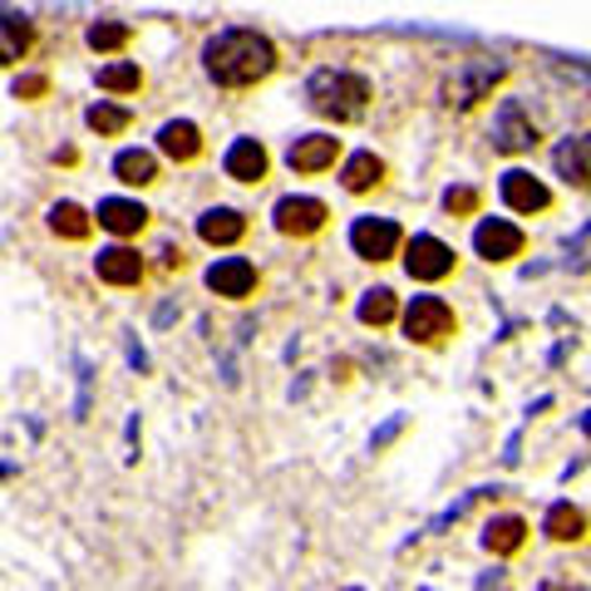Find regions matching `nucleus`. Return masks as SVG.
<instances>
[{"instance_id": "1", "label": "nucleus", "mask_w": 591, "mask_h": 591, "mask_svg": "<svg viewBox=\"0 0 591 591\" xmlns=\"http://www.w3.org/2000/svg\"><path fill=\"white\" fill-rule=\"evenodd\" d=\"M207 74L227 89H247V84L267 79L277 69V50H271L267 35L257 30H222V35L207 45Z\"/></svg>"}, {"instance_id": "2", "label": "nucleus", "mask_w": 591, "mask_h": 591, "mask_svg": "<svg viewBox=\"0 0 591 591\" xmlns=\"http://www.w3.org/2000/svg\"><path fill=\"white\" fill-rule=\"evenodd\" d=\"M311 109L321 114V119H335V123H351L365 114L369 104V79H361V74L351 69H321L311 74Z\"/></svg>"}, {"instance_id": "3", "label": "nucleus", "mask_w": 591, "mask_h": 591, "mask_svg": "<svg viewBox=\"0 0 591 591\" xmlns=\"http://www.w3.org/2000/svg\"><path fill=\"white\" fill-rule=\"evenodd\" d=\"M405 335L415 345H439L443 335H453V311L439 301V296H419L405 311Z\"/></svg>"}, {"instance_id": "4", "label": "nucleus", "mask_w": 591, "mask_h": 591, "mask_svg": "<svg viewBox=\"0 0 591 591\" xmlns=\"http://www.w3.org/2000/svg\"><path fill=\"white\" fill-rule=\"evenodd\" d=\"M503 65H493V60H469L459 74L449 79V104H459V109H473L479 99H488L493 94V84L503 79Z\"/></svg>"}, {"instance_id": "5", "label": "nucleus", "mask_w": 591, "mask_h": 591, "mask_svg": "<svg viewBox=\"0 0 591 591\" xmlns=\"http://www.w3.org/2000/svg\"><path fill=\"white\" fill-rule=\"evenodd\" d=\"M399 241H405L399 237V227L395 222H385V217H361L351 227V247L361 251L365 261H389L399 251Z\"/></svg>"}, {"instance_id": "6", "label": "nucleus", "mask_w": 591, "mask_h": 591, "mask_svg": "<svg viewBox=\"0 0 591 591\" xmlns=\"http://www.w3.org/2000/svg\"><path fill=\"white\" fill-rule=\"evenodd\" d=\"M405 267L415 281H443L453 271V247H443L439 237H415L409 241Z\"/></svg>"}, {"instance_id": "7", "label": "nucleus", "mask_w": 591, "mask_h": 591, "mask_svg": "<svg viewBox=\"0 0 591 591\" xmlns=\"http://www.w3.org/2000/svg\"><path fill=\"white\" fill-rule=\"evenodd\" d=\"M523 241H527L523 232H517L513 222H498V217L483 222V227L473 232V247H479L483 261H513L517 251H523Z\"/></svg>"}, {"instance_id": "8", "label": "nucleus", "mask_w": 591, "mask_h": 591, "mask_svg": "<svg viewBox=\"0 0 591 591\" xmlns=\"http://www.w3.org/2000/svg\"><path fill=\"white\" fill-rule=\"evenodd\" d=\"M277 227L287 232V237H311V232L325 227V203H315V197H281Z\"/></svg>"}, {"instance_id": "9", "label": "nucleus", "mask_w": 591, "mask_h": 591, "mask_svg": "<svg viewBox=\"0 0 591 591\" xmlns=\"http://www.w3.org/2000/svg\"><path fill=\"white\" fill-rule=\"evenodd\" d=\"M503 203H508L513 213H547V207H552V193H547L533 173L513 168V173L503 178Z\"/></svg>"}, {"instance_id": "10", "label": "nucleus", "mask_w": 591, "mask_h": 591, "mask_svg": "<svg viewBox=\"0 0 591 591\" xmlns=\"http://www.w3.org/2000/svg\"><path fill=\"white\" fill-rule=\"evenodd\" d=\"M341 158V139H325V133H311V139H296L287 163L296 173H325V168Z\"/></svg>"}, {"instance_id": "11", "label": "nucleus", "mask_w": 591, "mask_h": 591, "mask_svg": "<svg viewBox=\"0 0 591 591\" xmlns=\"http://www.w3.org/2000/svg\"><path fill=\"white\" fill-rule=\"evenodd\" d=\"M207 287H213L217 296L241 301V296H251V287H257V267L241 261V257H227V261H217V267L207 271Z\"/></svg>"}, {"instance_id": "12", "label": "nucleus", "mask_w": 591, "mask_h": 591, "mask_svg": "<svg viewBox=\"0 0 591 591\" xmlns=\"http://www.w3.org/2000/svg\"><path fill=\"white\" fill-rule=\"evenodd\" d=\"M227 178H237V183H261V178H267V148L257 139H237L227 148Z\"/></svg>"}, {"instance_id": "13", "label": "nucleus", "mask_w": 591, "mask_h": 591, "mask_svg": "<svg viewBox=\"0 0 591 591\" xmlns=\"http://www.w3.org/2000/svg\"><path fill=\"white\" fill-rule=\"evenodd\" d=\"M493 143L503 148V153H527V148H537V129L523 119V109L508 104V109L498 114V129H493Z\"/></svg>"}, {"instance_id": "14", "label": "nucleus", "mask_w": 591, "mask_h": 591, "mask_svg": "<svg viewBox=\"0 0 591 591\" xmlns=\"http://www.w3.org/2000/svg\"><path fill=\"white\" fill-rule=\"evenodd\" d=\"M552 163H557V173H562L567 183H577V187H587L591 193V133L587 139H567L552 153Z\"/></svg>"}, {"instance_id": "15", "label": "nucleus", "mask_w": 591, "mask_h": 591, "mask_svg": "<svg viewBox=\"0 0 591 591\" xmlns=\"http://www.w3.org/2000/svg\"><path fill=\"white\" fill-rule=\"evenodd\" d=\"M99 277L109 281V287H133V281L143 277V257L133 247H109L99 251Z\"/></svg>"}, {"instance_id": "16", "label": "nucleus", "mask_w": 591, "mask_h": 591, "mask_svg": "<svg viewBox=\"0 0 591 591\" xmlns=\"http://www.w3.org/2000/svg\"><path fill=\"white\" fill-rule=\"evenodd\" d=\"M241 232H247V222L232 207H213V213L197 217V237L213 241V247H232V241H241Z\"/></svg>"}, {"instance_id": "17", "label": "nucleus", "mask_w": 591, "mask_h": 591, "mask_svg": "<svg viewBox=\"0 0 591 591\" xmlns=\"http://www.w3.org/2000/svg\"><path fill=\"white\" fill-rule=\"evenodd\" d=\"M30 40H35L30 20L15 15V10H0V65H15V60L30 50Z\"/></svg>"}, {"instance_id": "18", "label": "nucleus", "mask_w": 591, "mask_h": 591, "mask_svg": "<svg viewBox=\"0 0 591 591\" xmlns=\"http://www.w3.org/2000/svg\"><path fill=\"white\" fill-rule=\"evenodd\" d=\"M148 213L139 203H123V197H109V203H99V227H109L114 237H133V232H143Z\"/></svg>"}, {"instance_id": "19", "label": "nucleus", "mask_w": 591, "mask_h": 591, "mask_svg": "<svg viewBox=\"0 0 591 591\" xmlns=\"http://www.w3.org/2000/svg\"><path fill=\"white\" fill-rule=\"evenodd\" d=\"M483 542H488V552H498V557L523 552V542H527V523H523V517H493L488 533H483Z\"/></svg>"}, {"instance_id": "20", "label": "nucleus", "mask_w": 591, "mask_h": 591, "mask_svg": "<svg viewBox=\"0 0 591 591\" xmlns=\"http://www.w3.org/2000/svg\"><path fill=\"white\" fill-rule=\"evenodd\" d=\"M158 148H163L168 158H178V163H193V158L203 153V139H197L193 123H163V133H158Z\"/></svg>"}, {"instance_id": "21", "label": "nucleus", "mask_w": 591, "mask_h": 591, "mask_svg": "<svg viewBox=\"0 0 591 591\" xmlns=\"http://www.w3.org/2000/svg\"><path fill=\"white\" fill-rule=\"evenodd\" d=\"M114 173H119V183L143 187V183H153V178H158V158L143 153V148H129V153L114 158Z\"/></svg>"}, {"instance_id": "22", "label": "nucleus", "mask_w": 591, "mask_h": 591, "mask_svg": "<svg viewBox=\"0 0 591 591\" xmlns=\"http://www.w3.org/2000/svg\"><path fill=\"white\" fill-rule=\"evenodd\" d=\"M547 537H557V542H582L587 537V513L572 508V503H557V508L547 513Z\"/></svg>"}, {"instance_id": "23", "label": "nucleus", "mask_w": 591, "mask_h": 591, "mask_svg": "<svg viewBox=\"0 0 591 591\" xmlns=\"http://www.w3.org/2000/svg\"><path fill=\"white\" fill-rule=\"evenodd\" d=\"M385 178V163H379L375 153H355L351 163H345V173H341V183H345V193H369V187Z\"/></svg>"}, {"instance_id": "24", "label": "nucleus", "mask_w": 591, "mask_h": 591, "mask_svg": "<svg viewBox=\"0 0 591 591\" xmlns=\"http://www.w3.org/2000/svg\"><path fill=\"white\" fill-rule=\"evenodd\" d=\"M50 227H55L60 237H69V241H84L89 237V213L74 207V203H55L50 207Z\"/></svg>"}, {"instance_id": "25", "label": "nucleus", "mask_w": 591, "mask_h": 591, "mask_svg": "<svg viewBox=\"0 0 591 591\" xmlns=\"http://www.w3.org/2000/svg\"><path fill=\"white\" fill-rule=\"evenodd\" d=\"M395 311H399L395 291H369L365 301H361V321L365 325H389V321H395Z\"/></svg>"}, {"instance_id": "26", "label": "nucleus", "mask_w": 591, "mask_h": 591, "mask_svg": "<svg viewBox=\"0 0 591 591\" xmlns=\"http://www.w3.org/2000/svg\"><path fill=\"white\" fill-rule=\"evenodd\" d=\"M139 84H143L139 65H109V69H99V89H109V94H133Z\"/></svg>"}, {"instance_id": "27", "label": "nucleus", "mask_w": 591, "mask_h": 591, "mask_svg": "<svg viewBox=\"0 0 591 591\" xmlns=\"http://www.w3.org/2000/svg\"><path fill=\"white\" fill-rule=\"evenodd\" d=\"M84 119H89L94 133H123L129 129V109H114V104H94Z\"/></svg>"}, {"instance_id": "28", "label": "nucleus", "mask_w": 591, "mask_h": 591, "mask_svg": "<svg viewBox=\"0 0 591 591\" xmlns=\"http://www.w3.org/2000/svg\"><path fill=\"white\" fill-rule=\"evenodd\" d=\"M123 45H129V25H114V20L89 25V50H123Z\"/></svg>"}, {"instance_id": "29", "label": "nucleus", "mask_w": 591, "mask_h": 591, "mask_svg": "<svg viewBox=\"0 0 591 591\" xmlns=\"http://www.w3.org/2000/svg\"><path fill=\"white\" fill-rule=\"evenodd\" d=\"M443 207L469 217V213H479V193H473V187H449V193H443Z\"/></svg>"}, {"instance_id": "30", "label": "nucleus", "mask_w": 591, "mask_h": 591, "mask_svg": "<svg viewBox=\"0 0 591 591\" xmlns=\"http://www.w3.org/2000/svg\"><path fill=\"white\" fill-rule=\"evenodd\" d=\"M45 89H50L45 74H25V79H15V99H40Z\"/></svg>"}, {"instance_id": "31", "label": "nucleus", "mask_w": 591, "mask_h": 591, "mask_svg": "<svg viewBox=\"0 0 591 591\" xmlns=\"http://www.w3.org/2000/svg\"><path fill=\"white\" fill-rule=\"evenodd\" d=\"M582 429H587V434H591V415H587V419H582Z\"/></svg>"}]
</instances>
